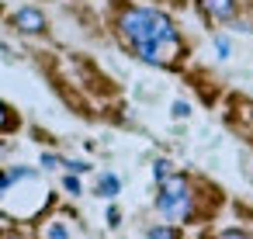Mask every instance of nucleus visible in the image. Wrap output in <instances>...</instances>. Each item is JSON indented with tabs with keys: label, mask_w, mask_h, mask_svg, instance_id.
Segmentation results:
<instances>
[{
	"label": "nucleus",
	"mask_w": 253,
	"mask_h": 239,
	"mask_svg": "<svg viewBox=\"0 0 253 239\" xmlns=\"http://www.w3.org/2000/svg\"><path fill=\"white\" fill-rule=\"evenodd\" d=\"M11 25H14L18 32H25V35H39V32H45V14L35 11V7H21V11L11 18Z\"/></svg>",
	"instance_id": "obj_3"
},
{
	"label": "nucleus",
	"mask_w": 253,
	"mask_h": 239,
	"mask_svg": "<svg viewBox=\"0 0 253 239\" xmlns=\"http://www.w3.org/2000/svg\"><path fill=\"white\" fill-rule=\"evenodd\" d=\"M66 191H70V194H80V180H77V177H66Z\"/></svg>",
	"instance_id": "obj_14"
},
{
	"label": "nucleus",
	"mask_w": 253,
	"mask_h": 239,
	"mask_svg": "<svg viewBox=\"0 0 253 239\" xmlns=\"http://www.w3.org/2000/svg\"><path fill=\"white\" fill-rule=\"evenodd\" d=\"M215 49H218V56L225 59V56H229V39H215Z\"/></svg>",
	"instance_id": "obj_12"
},
{
	"label": "nucleus",
	"mask_w": 253,
	"mask_h": 239,
	"mask_svg": "<svg viewBox=\"0 0 253 239\" xmlns=\"http://www.w3.org/2000/svg\"><path fill=\"white\" fill-rule=\"evenodd\" d=\"M42 166H66V163H63L59 156H52V153H45V156H42Z\"/></svg>",
	"instance_id": "obj_11"
},
{
	"label": "nucleus",
	"mask_w": 253,
	"mask_h": 239,
	"mask_svg": "<svg viewBox=\"0 0 253 239\" xmlns=\"http://www.w3.org/2000/svg\"><path fill=\"white\" fill-rule=\"evenodd\" d=\"M45 239H66V229L63 225H49L45 229Z\"/></svg>",
	"instance_id": "obj_8"
},
{
	"label": "nucleus",
	"mask_w": 253,
	"mask_h": 239,
	"mask_svg": "<svg viewBox=\"0 0 253 239\" xmlns=\"http://www.w3.org/2000/svg\"><path fill=\"white\" fill-rule=\"evenodd\" d=\"M7 125H11V115H7L4 104H0V128H7Z\"/></svg>",
	"instance_id": "obj_15"
},
{
	"label": "nucleus",
	"mask_w": 253,
	"mask_h": 239,
	"mask_svg": "<svg viewBox=\"0 0 253 239\" xmlns=\"http://www.w3.org/2000/svg\"><path fill=\"white\" fill-rule=\"evenodd\" d=\"M201 11L211 21H229L236 18V0H201Z\"/></svg>",
	"instance_id": "obj_4"
},
{
	"label": "nucleus",
	"mask_w": 253,
	"mask_h": 239,
	"mask_svg": "<svg viewBox=\"0 0 253 239\" xmlns=\"http://www.w3.org/2000/svg\"><path fill=\"white\" fill-rule=\"evenodd\" d=\"M149 239H177V229H170V225H153V229H149Z\"/></svg>",
	"instance_id": "obj_6"
},
{
	"label": "nucleus",
	"mask_w": 253,
	"mask_h": 239,
	"mask_svg": "<svg viewBox=\"0 0 253 239\" xmlns=\"http://www.w3.org/2000/svg\"><path fill=\"white\" fill-rule=\"evenodd\" d=\"M66 166H70V170H73V173H84V170H87V163H84V159H70V163H66Z\"/></svg>",
	"instance_id": "obj_13"
},
{
	"label": "nucleus",
	"mask_w": 253,
	"mask_h": 239,
	"mask_svg": "<svg viewBox=\"0 0 253 239\" xmlns=\"http://www.w3.org/2000/svg\"><path fill=\"white\" fill-rule=\"evenodd\" d=\"M218 239H250V236L239 232V229H225V232H218Z\"/></svg>",
	"instance_id": "obj_9"
},
{
	"label": "nucleus",
	"mask_w": 253,
	"mask_h": 239,
	"mask_svg": "<svg viewBox=\"0 0 253 239\" xmlns=\"http://www.w3.org/2000/svg\"><path fill=\"white\" fill-rule=\"evenodd\" d=\"M153 173H156V180H167V177H170V163H167V159H156V163H153Z\"/></svg>",
	"instance_id": "obj_7"
},
{
	"label": "nucleus",
	"mask_w": 253,
	"mask_h": 239,
	"mask_svg": "<svg viewBox=\"0 0 253 239\" xmlns=\"http://www.w3.org/2000/svg\"><path fill=\"white\" fill-rule=\"evenodd\" d=\"M118 187H122V184H118V177H115V173H104V177L97 180V191H101L104 198H115V194H118Z\"/></svg>",
	"instance_id": "obj_5"
},
{
	"label": "nucleus",
	"mask_w": 253,
	"mask_h": 239,
	"mask_svg": "<svg viewBox=\"0 0 253 239\" xmlns=\"http://www.w3.org/2000/svg\"><path fill=\"white\" fill-rule=\"evenodd\" d=\"M156 208L173 218V222H184L191 215V191H187V180L180 173H170L167 180H160V198H156Z\"/></svg>",
	"instance_id": "obj_2"
},
{
	"label": "nucleus",
	"mask_w": 253,
	"mask_h": 239,
	"mask_svg": "<svg viewBox=\"0 0 253 239\" xmlns=\"http://www.w3.org/2000/svg\"><path fill=\"white\" fill-rule=\"evenodd\" d=\"M118 28H122V39L135 49V56L153 66H173L184 56V42H180L173 21L160 11L132 7L122 14Z\"/></svg>",
	"instance_id": "obj_1"
},
{
	"label": "nucleus",
	"mask_w": 253,
	"mask_h": 239,
	"mask_svg": "<svg viewBox=\"0 0 253 239\" xmlns=\"http://www.w3.org/2000/svg\"><path fill=\"white\" fill-rule=\"evenodd\" d=\"M187 115H191V108H187L184 101H177V104H173V118H187Z\"/></svg>",
	"instance_id": "obj_10"
}]
</instances>
